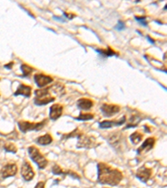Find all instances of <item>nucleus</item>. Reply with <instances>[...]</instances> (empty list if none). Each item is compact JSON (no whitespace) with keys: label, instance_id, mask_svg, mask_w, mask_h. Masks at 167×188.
Returning a JSON list of instances; mask_svg holds the SVG:
<instances>
[{"label":"nucleus","instance_id":"obj_1","mask_svg":"<svg viewBox=\"0 0 167 188\" xmlns=\"http://www.w3.org/2000/svg\"><path fill=\"white\" fill-rule=\"evenodd\" d=\"M98 182L103 185L115 186L123 179V174L118 169H114L105 163L98 164Z\"/></svg>","mask_w":167,"mask_h":188},{"label":"nucleus","instance_id":"obj_2","mask_svg":"<svg viewBox=\"0 0 167 188\" xmlns=\"http://www.w3.org/2000/svg\"><path fill=\"white\" fill-rule=\"evenodd\" d=\"M35 98L34 101L36 105H45L55 100V96L51 95V90L49 89V87L36 90L35 91Z\"/></svg>","mask_w":167,"mask_h":188},{"label":"nucleus","instance_id":"obj_3","mask_svg":"<svg viewBox=\"0 0 167 188\" xmlns=\"http://www.w3.org/2000/svg\"><path fill=\"white\" fill-rule=\"evenodd\" d=\"M48 123V120L45 119L42 121L38 122V123H35V122H29L26 121H19L18 122V126L19 128V130L23 133H27L29 131H39L43 129L45 125Z\"/></svg>","mask_w":167,"mask_h":188},{"label":"nucleus","instance_id":"obj_4","mask_svg":"<svg viewBox=\"0 0 167 188\" xmlns=\"http://www.w3.org/2000/svg\"><path fill=\"white\" fill-rule=\"evenodd\" d=\"M28 151H29V157L31 158L33 161L37 164L38 167L41 170L46 167L48 165V160L41 154L38 148L35 146H29L28 148Z\"/></svg>","mask_w":167,"mask_h":188},{"label":"nucleus","instance_id":"obj_5","mask_svg":"<svg viewBox=\"0 0 167 188\" xmlns=\"http://www.w3.org/2000/svg\"><path fill=\"white\" fill-rule=\"evenodd\" d=\"M105 139L110 143V145H112L113 147L116 150L122 149L124 143L125 142L124 136H123V134L121 133V131H119V130L108 134V136L105 137Z\"/></svg>","mask_w":167,"mask_h":188},{"label":"nucleus","instance_id":"obj_6","mask_svg":"<svg viewBox=\"0 0 167 188\" xmlns=\"http://www.w3.org/2000/svg\"><path fill=\"white\" fill-rule=\"evenodd\" d=\"M78 140L79 141L77 143V147L78 148L92 149V148H96L100 145V143H98L95 136H87L84 133L81 134L80 136H79Z\"/></svg>","mask_w":167,"mask_h":188},{"label":"nucleus","instance_id":"obj_7","mask_svg":"<svg viewBox=\"0 0 167 188\" xmlns=\"http://www.w3.org/2000/svg\"><path fill=\"white\" fill-rule=\"evenodd\" d=\"M21 175L24 181L29 182L35 177V171L33 170L31 165L27 161H24L21 167Z\"/></svg>","mask_w":167,"mask_h":188},{"label":"nucleus","instance_id":"obj_8","mask_svg":"<svg viewBox=\"0 0 167 188\" xmlns=\"http://www.w3.org/2000/svg\"><path fill=\"white\" fill-rule=\"evenodd\" d=\"M100 110L103 113V116L105 117H110L120 112V107L117 104H104L101 105Z\"/></svg>","mask_w":167,"mask_h":188},{"label":"nucleus","instance_id":"obj_9","mask_svg":"<svg viewBox=\"0 0 167 188\" xmlns=\"http://www.w3.org/2000/svg\"><path fill=\"white\" fill-rule=\"evenodd\" d=\"M18 172V166L15 163L6 164L1 170V175L3 178H8L10 177H14Z\"/></svg>","mask_w":167,"mask_h":188},{"label":"nucleus","instance_id":"obj_10","mask_svg":"<svg viewBox=\"0 0 167 188\" xmlns=\"http://www.w3.org/2000/svg\"><path fill=\"white\" fill-rule=\"evenodd\" d=\"M34 79H35V83L39 88H43V87L46 86L50 83H52L53 80H54L52 77H50L49 75H43V74L35 75Z\"/></svg>","mask_w":167,"mask_h":188},{"label":"nucleus","instance_id":"obj_11","mask_svg":"<svg viewBox=\"0 0 167 188\" xmlns=\"http://www.w3.org/2000/svg\"><path fill=\"white\" fill-rule=\"evenodd\" d=\"M156 144V139L154 137H149L147 138L144 141V143L138 148L137 150V154L138 155H142V154L146 153L148 151H150L154 145Z\"/></svg>","mask_w":167,"mask_h":188},{"label":"nucleus","instance_id":"obj_12","mask_svg":"<svg viewBox=\"0 0 167 188\" xmlns=\"http://www.w3.org/2000/svg\"><path fill=\"white\" fill-rule=\"evenodd\" d=\"M63 107L59 104H53L52 106L49 109V118L51 121H57L58 119L59 118L62 116L63 113Z\"/></svg>","mask_w":167,"mask_h":188},{"label":"nucleus","instance_id":"obj_13","mask_svg":"<svg viewBox=\"0 0 167 188\" xmlns=\"http://www.w3.org/2000/svg\"><path fill=\"white\" fill-rule=\"evenodd\" d=\"M151 176V170L145 166H141L136 171V177L142 182H147Z\"/></svg>","mask_w":167,"mask_h":188},{"label":"nucleus","instance_id":"obj_14","mask_svg":"<svg viewBox=\"0 0 167 188\" xmlns=\"http://www.w3.org/2000/svg\"><path fill=\"white\" fill-rule=\"evenodd\" d=\"M125 120H126V117L123 116L119 121H104L99 124V126L100 129H108V128H112L113 126H119V125L124 124L125 122Z\"/></svg>","mask_w":167,"mask_h":188},{"label":"nucleus","instance_id":"obj_15","mask_svg":"<svg viewBox=\"0 0 167 188\" xmlns=\"http://www.w3.org/2000/svg\"><path fill=\"white\" fill-rule=\"evenodd\" d=\"M32 88L29 85L26 84H19V86L18 87L17 90L15 91L14 96H23L25 97H30L31 96Z\"/></svg>","mask_w":167,"mask_h":188},{"label":"nucleus","instance_id":"obj_16","mask_svg":"<svg viewBox=\"0 0 167 188\" xmlns=\"http://www.w3.org/2000/svg\"><path fill=\"white\" fill-rule=\"evenodd\" d=\"M93 105H94V103L89 99L81 98L77 101V106L80 110H89L93 107Z\"/></svg>","mask_w":167,"mask_h":188},{"label":"nucleus","instance_id":"obj_17","mask_svg":"<svg viewBox=\"0 0 167 188\" xmlns=\"http://www.w3.org/2000/svg\"><path fill=\"white\" fill-rule=\"evenodd\" d=\"M53 141V137L50 136V134H45L42 136H39L36 140V143L40 145H48L51 144Z\"/></svg>","mask_w":167,"mask_h":188},{"label":"nucleus","instance_id":"obj_18","mask_svg":"<svg viewBox=\"0 0 167 188\" xmlns=\"http://www.w3.org/2000/svg\"><path fill=\"white\" fill-rule=\"evenodd\" d=\"M49 89L51 90V92L55 94L56 96H61L64 94V86L60 83H56V84H53L52 86L49 87Z\"/></svg>","mask_w":167,"mask_h":188},{"label":"nucleus","instance_id":"obj_19","mask_svg":"<svg viewBox=\"0 0 167 188\" xmlns=\"http://www.w3.org/2000/svg\"><path fill=\"white\" fill-rule=\"evenodd\" d=\"M82 133H83V132H82L79 129L76 128L75 130H73L72 132H70V133L62 135V139L67 140L69 139V138H78L79 136H80Z\"/></svg>","mask_w":167,"mask_h":188},{"label":"nucleus","instance_id":"obj_20","mask_svg":"<svg viewBox=\"0 0 167 188\" xmlns=\"http://www.w3.org/2000/svg\"><path fill=\"white\" fill-rule=\"evenodd\" d=\"M142 138H143V135L140 133L139 131L134 132V133H133L132 135H130V141H131V142H132L134 145H137L138 143H140V142L141 141Z\"/></svg>","mask_w":167,"mask_h":188},{"label":"nucleus","instance_id":"obj_21","mask_svg":"<svg viewBox=\"0 0 167 188\" xmlns=\"http://www.w3.org/2000/svg\"><path fill=\"white\" fill-rule=\"evenodd\" d=\"M96 52L100 53L101 55L105 56H113V55H118L117 53L114 51L111 47H108L106 49H96Z\"/></svg>","mask_w":167,"mask_h":188},{"label":"nucleus","instance_id":"obj_22","mask_svg":"<svg viewBox=\"0 0 167 188\" xmlns=\"http://www.w3.org/2000/svg\"><path fill=\"white\" fill-rule=\"evenodd\" d=\"M93 118H94V115L93 114H89V113L83 114V113H80L78 117H75V120L80 121H86L92 120Z\"/></svg>","mask_w":167,"mask_h":188},{"label":"nucleus","instance_id":"obj_23","mask_svg":"<svg viewBox=\"0 0 167 188\" xmlns=\"http://www.w3.org/2000/svg\"><path fill=\"white\" fill-rule=\"evenodd\" d=\"M4 150L7 151V152H10V153H16L17 152V147L16 145L12 143V142H8L4 145Z\"/></svg>","mask_w":167,"mask_h":188},{"label":"nucleus","instance_id":"obj_24","mask_svg":"<svg viewBox=\"0 0 167 188\" xmlns=\"http://www.w3.org/2000/svg\"><path fill=\"white\" fill-rule=\"evenodd\" d=\"M21 70L23 71V76L26 77V76H29V75L33 72L34 69H33L32 67L29 66L28 64H22V65H21Z\"/></svg>","mask_w":167,"mask_h":188},{"label":"nucleus","instance_id":"obj_25","mask_svg":"<svg viewBox=\"0 0 167 188\" xmlns=\"http://www.w3.org/2000/svg\"><path fill=\"white\" fill-rule=\"evenodd\" d=\"M52 172L55 175H67V171H63V169L58 165H55L52 168Z\"/></svg>","mask_w":167,"mask_h":188},{"label":"nucleus","instance_id":"obj_26","mask_svg":"<svg viewBox=\"0 0 167 188\" xmlns=\"http://www.w3.org/2000/svg\"><path fill=\"white\" fill-rule=\"evenodd\" d=\"M135 18L138 21L139 23H141L142 25L147 26V21H146V18L145 17H144V16H141V17H140V16H136Z\"/></svg>","mask_w":167,"mask_h":188},{"label":"nucleus","instance_id":"obj_27","mask_svg":"<svg viewBox=\"0 0 167 188\" xmlns=\"http://www.w3.org/2000/svg\"><path fill=\"white\" fill-rule=\"evenodd\" d=\"M124 28V22H122V21H119L118 24H117V26H116V29H119V30H121V29H123Z\"/></svg>","mask_w":167,"mask_h":188},{"label":"nucleus","instance_id":"obj_28","mask_svg":"<svg viewBox=\"0 0 167 188\" xmlns=\"http://www.w3.org/2000/svg\"><path fill=\"white\" fill-rule=\"evenodd\" d=\"M45 187V182H39L36 184L35 188H44Z\"/></svg>","mask_w":167,"mask_h":188},{"label":"nucleus","instance_id":"obj_29","mask_svg":"<svg viewBox=\"0 0 167 188\" xmlns=\"http://www.w3.org/2000/svg\"><path fill=\"white\" fill-rule=\"evenodd\" d=\"M63 14H64V16H66L69 19H72V18H74L75 17H76V15L73 14H68V13H66V12H64V13H63Z\"/></svg>","mask_w":167,"mask_h":188},{"label":"nucleus","instance_id":"obj_30","mask_svg":"<svg viewBox=\"0 0 167 188\" xmlns=\"http://www.w3.org/2000/svg\"><path fill=\"white\" fill-rule=\"evenodd\" d=\"M13 64H14V62H11V64H6L5 67H6V68H8V69H12V66H13Z\"/></svg>","mask_w":167,"mask_h":188},{"label":"nucleus","instance_id":"obj_31","mask_svg":"<svg viewBox=\"0 0 167 188\" xmlns=\"http://www.w3.org/2000/svg\"><path fill=\"white\" fill-rule=\"evenodd\" d=\"M147 38H148V39H149V40H150V42H151V43H155V41L153 40V39H151V38H150V36H148V37H147Z\"/></svg>","mask_w":167,"mask_h":188}]
</instances>
